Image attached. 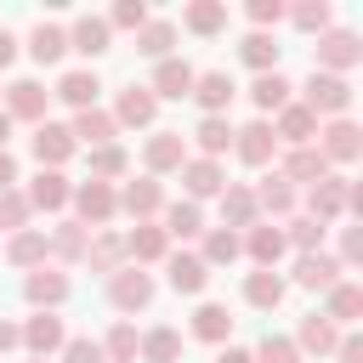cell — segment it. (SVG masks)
<instances>
[{"mask_svg":"<svg viewBox=\"0 0 363 363\" xmlns=\"http://www.w3.org/2000/svg\"><path fill=\"white\" fill-rule=\"evenodd\" d=\"M108 40H113L108 17H79V23H74V34H68V45H74V51H85V57H102V51H108Z\"/></svg>","mask_w":363,"mask_h":363,"instance_id":"4316f807","label":"cell"},{"mask_svg":"<svg viewBox=\"0 0 363 363\" xmlns=\"http://www.w3.org/2000/svg\"><path fill=\"white\" fill-rule=\"evenodd\" d=\"M153 113H159V96H153L147 85H130V91H119L113 125H153Z\"/></svg>","mask_w":363,"mask_h":363,"instance_id":"44dd1931","label":"cell"},{"mask_svg":"<svg viewBox=\"0 0 363 363\" xmlns=\"http://www.w3.org/2000/svg\"><path fill=\"white\" fill-rule=\"evenodd\" d=\"M278 17H284V6H278V0H255V6H250V23H261V28H267V23H278Z\"/></svg>","mask_w":363,"mask_h":363,"instance_id":"11a10c76","label":"cell"},{"mask_svg":"<svg viewBox=\"0 0 363 363\" xmlns=\"http://www.w3.org/2000/svg\"><path fill=\"white\" fill-rule=\"evenodd\" d=\"M278 176H284V182H318V176H329V159H323L318 147H289V159H284Z\"/></svg>","mask_w":363,"mask_h":363,"instance_id":"f1b7e54d","label":"cell"},{"mask_svg":"<svg viewBox=\"0 0 363 363\" xmlns=\"http://www.w3.org/2000/svg\"><path fill=\"white\" fill-rule=\"evenodd\" d=\"M182 187H187V199L199 204V199H216V193L227 187V176H221L216 159H187V164H182Z\"/></svg>","mask_w":363,"mask_h":363,"instance_id":"8fae6325","label":"cell"},{"mask_svg":"<svg viewBox=\"0 0 363 363\" xmlns=\"http://www.w3.org/2000/svg\"><path fill=\"white\" fill-rule=\"evenodd\" d=\"M267 125H272V136L289 142V147H312V142H318V119H312L301 102H284L278 119H267Z\"/></svg>","mask_w":363,"mask_h":363,"instance_id":"5b68a950","label":"cell"},{"mask_svg":"<svg viewBox=\"0 0 363 363\" xmlns=\"http://www.w3.org/2000/svg\"><path fill=\"white\" fill-rule=\"evenodd\" d=\"M244 301H250V306H261V312H272V306L284 301V278H278V272H267V267H261V272H250Z\"/></svg>","mask_w":363,"mask_h":363,"instance_id":"8d00e7d4","label":"cell"},{"mask_svg":"<svg viewBox=\"0 0 363 363\" xmlns=\"http://www.w3.org/2000/svg\"><path fill=\"white\" fill-rule=\"evenodd\" d=\"M119 210H130L136 221H147V216H159V210H164V187H159L153 176H142V182H125V193H119Z\"/></svg>","mask_w":363,"mask_h":363,"instance_id":"9a60e30c","label":"cell"},{"mask_svg":"<svg viewBox=\"0 0 363 363\" xmlns=\"http://www.w3.org/2000/svg\"><path fill=\"white\" fill-rule=\"evenodd\" d=\"M193 79H199V74H193L182 57H164V62L153 68V85H147V91H153V96H170V102H182V96H193Z\"/></svg>","mask_w":363,"mask_h":363,"instance_id":"30bf717a","label":"cell"},{"mask_svg":"<svg viewBox=\"0 0 363 363\" xmlns=\"http://www.w3.org/2000/svg\"><path fill=\"white\" fill-rule=\"evenodd\" d=\"M11 182H17V159L0 147V193H11Z\"/></svg>","mask_w":363,"mask_h":363,"instance_id":"680465c9","label":"cell"},{"mask_svg":"<svg viewBox=\"0 0 363 363\" xmlns=\"http://www.w3.org/2000/svg\"><path fill=\"white\" fill-rule=\"evenodd\" d=\"M85 244H91V238H85V227H79V221H62V227H57V233L45 238V255L79 261V255H85Z\"/></svg>","mask_w":363,"mask_h":363,"instance_id":"ab89813d","label":"cell"},{"mask_svg":"<svg viewBox=\"0 0 363 363\" xmlns=\"http://www.w3.org/2000/svg\"><path fill=\"white\" fill-rule=\"evenodd\" d=\"M164 272H170V289H176V295H199V289L210 284V267H204L199 255H170Z\"/></svg>","mask_w":363,"mask_h":363,"instance_id":"d4e9b609","label":"cell"},{"mask_svg":"<svg viewBox=\"0 0 363 363\" xmlns=\"http://www.w3.org/2000/svg\"><path fill=\"white\" fill-rule=\"evenodd\" d=\"M11 57H17V40H11V34H6V28H0V68H6V62H11Z\"/></svg>","mask_w":363,"mask_h":363,"instance_id":"94428289","label":"cell"},{"mask_svg":"<svg viewBox=\"0 0 363 363\" xmlns=\"http://www.w3.org/2000/svg\"><path fill=\"white\" fill-rule=\"evenodd\" d=\"M23 221H28V199L11 187V193H0V227L6 233H23Z\"/></svg>","mask_w":363,"mask_h":363,"instance_id":"f907efd6","label":"cell"},{"mask_svg":"<svg viewBox=\"0 0 363 363\" xmlns=\"http://www.w3.org/2000/svg\"><path fill=\"white\" fill-rule=\"evenodd\" d=\"M255 210H267V216H289V210H295V187L272 170V176L255 187Z\"/></svg>","mask_w":363,"mask_h":363,"instance_id":"d6a6232c","label":"cell"},{"mask_svg":"<svg viewBox=\"0 0 363 363\" xmlns=\"http://www.w3.org/2000/svg\"><path fill=\"white\" fill-rule=\"evenodd\" d=\"M6 255H11V267H34V261L45 267V233H34V227H23V233L11 238V250H6Z\"/></svg>","mask_w":363,"mask_h":363,"instance_id":"bcb514c9","label":"cell"},{"mask_svg":"<svg viewBox=\"0 0 363 363\" xmlns=\"http://www.w3.org/2000/svg\"><path fill=\"white\" fill-rule=\"evenodd\" d=\"M142 23H147V6L142 0H119L113 17H108V28H142Z\"/></svg>","mask_w":363,"mask_h":363,"instance_id":"f5cc1de1","label":"cell"},{"mask_svg":"<svg viewBox=\"0 0 363 363\" xmlns=\"http://www.w3.org/2000/svg\"><path fill=\"white\" fill-rule=\"evenodd\" d=\"M357 57H363V45H357L352 28H323V34H318V74H340V68H352Z\"/></svg>","mask_w":363,"mask_h":363,"instance_id":"7a4b0ae2","label":"cell"},{"mask_svg":"<svg viewBox=\"0 0 363 363\" xmlns=\"http://www.w3.org/2000/svg\"><path fill=\"white\" fill-rule=\"evenodd\" d=\"M62 363H102V340H62Z\"/></svg>","mask_w":363,"mask_h":363,"instance_id":"db71d44e","label":"cell"},{"mask_svg":"<svg viewBox=\"0 0 363 363\" xmlns=\"http://www.w3.org/2000/svg\"><path fill=\"white\" fill-rule=\"evenodd\" d=\"M216 363H255V357H250V352H244V346H227V352H221V357H216Z\"/></svg>","mask_w":363,"mask_h":363,"instance_id":"6125c7cd","label":"cell"},{"mask_svg":"<svg viewBox=\"0 0 363 363\" xmlns=\"http://www.w3.org/2000/svg\"><path fill=\"white\" fill-rule=\"evenodd\" d=\"M142 363H176L182 357V335L170 329V323H159V329H147L142 335V352H136Z\"/></svg>","mask_w":363,"mask_h":363,"instance_id":"1f68e13d","label":"cell"},{"mask_svg":"<svg viewBox=\"0 0 363 363\" xmlns=\"http://www.w3.org/2000/svg\"><path fill=\"white\" fill-rule=\"evenodd\" d=\"M244 250H250V261H255V267H267V272H272V267H278V255H284L289 244H284V227H261V221H255V227H250V238H244Z\"/></svg>","mask_w":363,"mask_h":363,"instance_id":"cb8c5ba5","label":"cell"},{"mask_svg":"<svg viewBox=\"0 0 363 363\" xmlns=\"http://www.w3.org/2000/svg\"><path fill=\"white\" fill-rule=\"evenodd\" d=\"M62 340H68V335H62V318H57V312H40V318H28V323H23V346H28L34 357L62 352Z\"/></svg>","mask_w":363,"mask_h":363,"instance_id":"7c38bea8","label":"cell"},{"mask_svg":"<svg viewBox=\"0 0 363 363\" xmlns=\"http://www.w3.org/2000/svg\"><path fill=\"white\" fill-rule=\"evenodd\" d=\"M74 210H79V227H102L113 210H119V193L108 182H79L74 187Z\"/></svg>","mask_w":363,"mask_h":363,"instance_id":"277c9868","label":"cell"},{"mask_svg":"<svg viewBox=\"0 0 363 363\" xmlns=\"http://www.w3.org/2000/svg\"><path fill=\"white\" fill-rule=\"evenodd\" d=\"M335 357H340V363H363V340H357V335H340Z\"/></svg>","mask_w":363,"mask_h":363,"instance_id":"9f6ffc18","label":"cell"},{"mask_svg":"<svg viewBox=\"0 0 363 363\" xmlns=\"http://www.w3.org/2000/svg\"><path fill=\"white\" fill-rule=\"evenodd\" d=\"M238 57H244L255 74H278V45H272V34H250V40L238 45Z\"/></svg>","mask_w":363,"mask_h":363,"instance_id":"b9f144b4","label":"cell"},{"mask_svg":"<svg viewBox=\"0 0 363 363\" xmlns=\"http://www.w3.org/2000/svg\"><path fill=\"white\" fill-rule=\"evenodd\" d=\"M113 130H119V125H113V113H102V108L74 113V125H68V136H74V142H91V147H102Z\"/></svg>","mask_w":363,"mask_h":363,"instance_id":"83f0119b","label":"cell"},{"mask_svg":"<svg viewBox=\"0 0 363 363\" xmlns=\"http://www.w3.org/2000/svg\"><path fill=\"white\" fill-rule=\"evenodd\" d=\"M255 363H301V352H295V340H284V335H267L255 352H250Z\"/></svg>","mask_w":363,"mask_h":363,"instance_id":"681fc988","label":"cell"},{"mask_svg":"<svg viewBox=\"0 0 363 363\" xmlns=\"http://www.w3.org/2000/svg\"><path fill=\"white\" fill-rule=\"evenodd\" d=\"M45 102H51V91L40 79H17L6 91V119H40L45 125Z\"/></svg>","mask_w":363,"mask_h":363,"instance_id":"9c48e42d","label":"cell"},{"mask_svg":"<svg viewBox=\"0 0 363 363\" xmlns=\"http://www.w3.org/2000/svg\"><path fill=\"white\" fill-rule=\"evenodd\" d=\"M170 45H176V28H170V23H153V17H147V23L136 28V51H142V57H159V62H164Z\"/></svg>","mask_w":363,"mask_h":363,"instance_id":"74e56055","label":"cell"},{"mask_svg":"<svg viewBox=\"0 0 363 363\" xmlns=\"http://www.w3.org/2000/svg\"><path fill=\"white\" fill-rule=\"evenodd\" d=\"M250 96H255V108H261V113H278V108L289 102V79H284V74H255Z\"/></svg>","mask_w":363,"mask_h":363,"instance_id":"f35d334b","label":"cell"},{"mask_svg":"<svg viewBox=\"0 0 363 363\" xmlns=\"http://www.w3.org/2000/svg\"><path fill=\"white\" fill-rule=\"evenodd\" d=\"M335 346H340V329H335L323 312H312V318L301 323V340H295V352H318V357H323V352H335Z\"/></svg>","mask_w":363,"mask_h":363,"instance_id":"4dcf8cb0","label":"cell"},{"mask_svg":"<svg viewBox=\"0 0 363 363\" xmlns=\"http://www.w3.org/2000/svg\"><path fill=\"white\" fill-rule=\"evenodd\" d=\"M301 108L318 119V113H346L352 108V85H346V74H318L312 68V79L301 85Z\"/></svg>","mask_w":363,"mask_h":363,"instance_id":"6da1fadb","label":"cell"},{"mask_svg":"<svg viewBox=\"0 0 363 363\" xmlns=\"http://www.w3.org/2000/svg\"><path fill=\"white\" fill-rule=\"evenodd\" d=\"M28 363H45V357H28Z\"/></svg>","mask_w":363,"mask_h":363,"instance_id":"e7e4bbea","label":"cell"},{"mask_svg":"<svg viewBox=\"0 0 363 363\" xmlns=\"http://www.w3.org/2000/svg\"><path fill=\"white\" fill-rule=\"evenodd\" d=\"M227 329H233V318H227V306H216V301H204V306L193 312V335H199V340H227Z\"/></svg>","mask_w":363,"mask_h":363,"instance_id":"ee69618b","label":"cell"},{"mask_svg":"<svg viewBox=\"0 0 363 363\" xmlns=\"http://www.w3.org/2000/svg\"><path fill=\"white\" fill-rule=\"evenodd\" d=\"M238 255H244V238L227 233V227H216V233L204 238V255H199V261H204V267H233Z\"/></svg>","mask_w":363,"mask_h":363,"instance_id":"d590c367","label":"cell"},{"mask_svg":"<svg viewBox=\"0 0 363 363\" xmlns=\"http://www.w3.org/2000/svg\"><path fill=\"white\" fill-rule=\"evenodd\" d=\"M136 352H142V335H136L130 323H113V335L102 340V357H113V363H136Z\"/></svg>","mask_w":363,"mask_h":363,"instance_id":"7dc6e473","label":"cell"},{"mask_svg":"<svg viewBox=\"0 0 363 363\" xmlns=\"http://www.w3.org/2000/svg\"><path fill=\"white\" fill-rule=\"evenodd\" d=\"M340 255H346V261H357V255H363V233H357V227H346V238H340Z\"/></svg>","mask_w":363,"mask_h":363,"instance_id":"6f0895ef","label":"cell"},{"mask_svg":"<svg viewBox=\"0 0 363 363\" xmlns=\"http://www.w3.org/2000/svg\"><path fill=\"white\" fill-rule=\"evenodd\" d=\"M74 147H79V142L68 136V125H40V130H34V159H40V170H57Z\"/></svg>","mask_w":363,"mask_h":363,"instance_id":"4fadbf2b","label":"cell"},{"mask_svg":"<svg viewBox=\"0 0 363 363\" xmlns=\"http://www.w3.org/2000/svg\"><path fill=\"white\" fill-rule=\"evenodd\" d=\"M182 23H187L193 34H221V28H227V6H221V0H193V6L182 11Z\"/></svg>","mask_w":363,"mask_h":363,"instance_id":"e575fe53","label":"cell"},{"mask_svg":"<svg viewBox=\"0 0 363 363\" xmlns=\"http://www.w3.org/2000/svg\"><path fill=\"white\" fill-rule=\"evenodd\" d=\"M255 216H261V210H255V193L227 182V187H221V227L238 233V227H255Z\"/></svg>","mask_w":363,"mask_h":363,"instance_id":"d6986e66","label":"cell"},{"mask_svg":"<svg viewBox=\"0 0 363 363\" xmlns=\"http://www.w3.org/2000/svg\"><path fill=\"white\" fill-rule=\"evenodd\" d=\"M96 91H102V79L91 74V68H74V74H62V85H57V96L68 102V108H96Z\"/></svg>","mask_w":363,"mask_h":363,"instance_id":"484cf974","label":"cell"},{"mask_svg":"<svg viewBox=\"0 0 363 363\" xmlns=\"http://www.w3.org/2000/svg\"><path fill=\"white\" fill-rule=\"evenodd\" d=\"M289 17H295V28H306V34H323V28H329V6H323V0H306V6H295Z\"/></svg>","mask_w":363,"mask_h":363,"instance_id":"816d5d0a","label":"cell"},{"mask_svg":"<svg viewBox=\"0 0 363 363\" xmlns=\"http://www.w3.org/2000/svg\"><path fill=\"white\" fill-rule=\"evenodd\" d=\"M164 250H170V238L159 221H136V233H125V255H136V261H164Z\"/></svg>","mask_w":363,"mask_h":363,"instance_id":"603a6c76","label":"cell"},{"mask_svg":"<svg viewBox=\"0 0 363 363\" xmlns=\"http://www.w3.org/2000/svg\"><path fill=\"white\" fill-rule=\"evenodd\" d=\"M28 51H34V62H57V57L68 51V34H62L57 23H40V28L28 34Z\"/></svg>","mask_w":363,"mask_h":363,"instance_id":"60d3db41","label":"cell"},{"mask_svg":"<svg viewBox=\"0 0 363 363\" xmlns=\"http://www.w3.org/2000/svg\"><path fill=\"white\" fill-rule=\"evenodd\" d=\"M142 159H147V170H153V176L182 170V164H187V142H182V130H159V136L147 142V153H142Z\"/></svg>","mask_w":363,"mask_h":363,"instance_id":"5bb4252c","label":"cell"},{"mask_svg":"<svg viewBox=\"0 0 363 363\" xmlns=\"http://www.w3.org/2000/svg\"><path fill=\"white\" fill-rule=\"evenodd\" d=\"M233 153H238L244 164H267V159L278 153V136H272V125H267V119H250L244 130H233Z\"/></svg>","mask_w":363,"mask_h":363,"instance_id":"ba28073f","label":"cell"},{"mask_svg":"<svg viewBox=\"0 0 363 363\" xmlns=\"http://www.w3.org/2000/svg\"><path fill=\"white\" fill-rule=\"evenodd\" d=\"M357 312H363V289H357V284H335V289H329V312H323V318H329V323H352Z\"/></svg>","mask_w":363,"mask_h":363,"instance_id":"7bdbcfd3","label":"cell"},{"mask_svg":"<svg viewBox=\"0 0 363 363\" xmlns=\"http://www.w3.org/2000/svg\"><path fill=\"white\" fill-rule=\"evenodd\" d=\"M11 346H23V329H17V323H6V318H0V352H11Z\"/></svg>","mask_w":363,"mask_h":363,"instance_id":"91938a15","label":"cell"},{"mask_svg":"<svg viewBox=\"0 0 363 363\" xmlns=\"http://www.w3.org/2000/svg\"><path fill=\"white\" fill-rule=\"evenodd\" d=\"M346 187H352L346 176H318V182H312V193H306V216L329 227V221L346 210Z\"/></svg>","mask_w":363,"mask_h":363,"instance_id":"8992f818","label":"cell"},{"mask_svg":"<svg viewBox=\"0 0 363 363\" xmlns=\"http://www.w3.org/2000/svg\"><path fill=\"white\" fill-rule=\"evenodd\" d=\"M108 301H113L119 312H142V306L153 301V278H147L142 267H119V272L108 278Z\"/></svg>","mask_w":363,"mask_h":363,"instance_id":"3957f363","label":"cell"},{"mask_svg":"<svg viewBox=\"0 0 363 363\" xmlns=\"http://www.w3.org/2000/svg\"><path fill=\"white\" fill-rule=\"evenodd\" d=\"M23 295H28L40 312H51V306H62V301H68V278H62L57 267H40V272H28Z\"/></svg>","mask_w":363,"mask_h":363,"instance_id":"e0dca14e","label":"cell"},{"mask_svg":"<svg viewBox=\"0 0 363 363\" xmlns=\"http://www.w3.org/2000/svg\"><path fill=\"white\" fill-rule=\"evenodd\" d=\"M23 199H28V210H62V204L74 199V187H68L57 170H40V176H34V187H28Z\"/></svg>","mask_w":363,"mask_h":363,"instance_id":"7402d4cb","label":"cell"},{"mask_svg":"<svg viewBox=\"0 0 363 363\" xmlns=\"http://www.w3.org/2000/svg\"><path fill=\"white\" fill-rule=\"evenodd\" d=\"M85 261H91V272H119V261H125V238L119 233H96L91 244H85Z\"/></svg>","mask_w":363,"mask_h":363,"instance_id":"f546056e","label":"cell"},{"mask_svg":"<svg viewBox=\"0 0 363 363\" xmlns=\"http://www.w3.org/2000/svg\"><path fill=\"white\" fill-rule=\"evenodd\" d=\"M323 142H318V153L329 159V164H352L357 153H363V130L352 125V119H335L329 130H318Z\"/></svg>","mask_w":363,"mask_h":363,"instance_id":"52a82bcc","label":"cell"},{"mask_svg":"<svg viewBox=\"0 0 363 363\" xmlns=\"http://www.w3.org/2000/svg\"><path fill=\"white\" fill-rule=\"evenodd\" d=\"M193 233H204V216H199V204H193V199H176V204H164V238H193Z\"/></svg>","mask_w":363,"mask_h":363,"instance_id":"836d02e7","label":"cell"},{"mask_svg":"<svg viewBox=\"0 0 363 363\" xmlns=\"http://www.w3.org/2000/svg\"><path fill=\"white\" fill-rule=\"evenodd\" d=\"M193 96H199V108H204V113H227V102L238 96V85L216 68V74H199V79H193Z\"/></svg>","mask_w":363,"mask_h":363,"instance_id":"ffe728a7","label":"cell"},{"mask_svg":"<svg viewBox=\"0 0 363 363\" xmlns=\"http://www.w3.org/2000/svg\"><path fill=\"white\" fill-rule=\"evenodd\" d=\"M125 147H113V142H102V147H91V182H113V176H125Z\"/></svg>","mask_w":363,"mask_h":363,"instance_id":"f6af8a7d","label":"cell"},{"mask_svg":"<svg viewBox=\"0 0 363 363\" xmlns=\"http://www.w3.org/2000/svg\"><path fill=\"white\" fill-rule=\"evenodd\" d=\"M193 142H199V159H221L233 147V119L227 113H204L199 130H193Z\"/></svg>","mask_w":363,"mask_h":363,"instance_id":"ac0fdd59","label":"cell"},{"mask_svg":"<svg viewBox=\"0 0 363 363\" xmlns=\"http://www.w3.org/2000/svg\"><path fill=\"white\" fill-rule=\"evenodd\" d=\"M6 136H11V119H6V108H0V147H6Z\"/></svg>","mask_w":363,"mask_h":363,"instance_id":"be15d7a7","label":"cell"},{"mask_svg":"<svg viewBox=\"0 0 363 363\" xmlns=\"http://www.w3.org/2000/svg\"><path fill=\"white\" fill-rule=\"evenodd\" d=\"M295 284H301V289H335V284H340V261L323 255V250H312V255L295 261Z\"/></svg>","mask_w":363,"mask_h":363,"instance_id":"2e32d148","label":"cell"},{"mask_svg":"<svg viewBox=\"0 0 363 363\" xmlns=\"http://www.w3.org/2000/svg\"><path fill=\"white\" fill-rule=\"evenodd\" d=\"M323 233H329L323 221H312V216H295V221H289V233H284V244H295L301 255H312V250L323 244Z\"/></svg>","mask_w":363,"mask_h":363,"instance_id":"c3c4849f","label":"cell"}]
</instances>
